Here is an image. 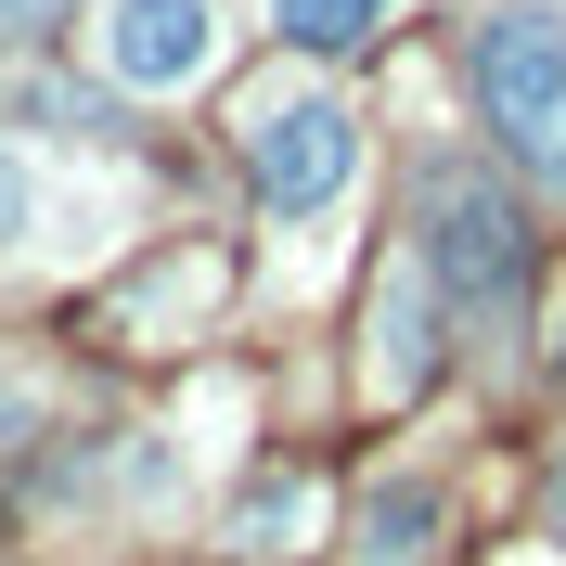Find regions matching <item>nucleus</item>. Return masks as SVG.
<instances>
[{"label":"nucleus","instance_id":"6e6552de","mask_svg":"<svg viewBox=\"0 0 566 566\" xmlns=\"http://www.w3.org/2000/svg\"><path fill=\"white\" fill-rule=\"evenodd\" d=\"M232 528H245V554H283V541L310 528V490H296V476H271V490H258L245 515H232Z\"/></svg>","mask_w":566,"mask_h":566},{"label":"nucleus","instance_id":"20e7f679","mask_svg":"<svg viewBox=\"0 0 566 566\" xmlns=\"http://www.w3.org/2000/svg\"><path fill=\"white\" fill-rule=\"evenodd\" d=\"M219 65V0H104V77L116 91H193Z\"/></svg>","mask_w":566,"mask_h":566},{"label":"nucleus","instance_id":"0eeeda50","mask_svg":"<svg viewBox=\"0 0 566 566\" xmlns=\"http://www.w3.org/2000/svg\"><path fill=\"white\" fill-rule=\"evenodd\" d=\"M271 27L296 52H360V39L387 27V0H271Z\"/></svg>","mask_w":566,"mask_h":566},{"label":"nucleus","instance_id":"9b49d317","mask_svg":"<svg viewBox=\"0 0 566 566\" xmlns=\"http://www.w3.org/2000/svg\"><path fill=\"white\" fill-rule=\"evenodd\" d=\"M554 541H566V476H554Z\"/></svg>","mask_w":566,"mask_h":566},{"label":"nucleus","instance_id":"9d476101","mask_svg":"<svg viewBox=\"0 0 566 566\" xmlns=\"http://www.w3.org/2000/svg\"><path fill=\"white\" fill-rule=\"evenodd\" d=\"M52 13H65V0H0V39H39Z\"/></svg>","mask_w":566,"mask_h":566},{"label":"nucleus","instance_id":"f257e3e1","mask_svg":"<svg viewBox=\"0 0 566 566\" xmlns=\"http://www.w3.org/2000/svg\"><path fill=\"white\" fill-rule=\"evenodd\" d=\"M424 283L463 322H490V335L528 310V219H515V193L490 168H463V155L424 168Z\"/></svg>","mask_w":566,"mask_h":566},{"label":"nucleus","instance_id":"7ed1b4c3","mask_svg":"<svg viewBox=\"0 0 566 566\" xmlns=\"http://www.w3.org/2000/svg\"><path fill=\"white\" fill-rule=\"evenodd\" d=\"M245 180H258L271 219H322L360 180V116L335 104V91H271V104H245Z\"/></svg>","mask_w":566,"mask_h":566},{"label":"nucleus","instance_id":"f03ea898","mask_svg":"<svg viewBox=\"0 0 566 566\" xmlns=\"http://www.w3.org/2000/svg\"><path fill=\"white\" fill-rule=\"evenodd\" d=\"M463 77H476V116H490L502 155L566 180V13H490Z\"/></svg>","mask_w":566,"mask_h":566},{"label":"nucleus","instance_id":"1a4fd4ad","mask_svg":"<svg viewBox=\"0 0 566 566\" xmlns=\"http://www.w3.org/2000/svg\"><path fill=\"white\" fill-rule=\"evenodd\" d=\"M27 232H39V168L0 142V245H27Z\"/></svg>","mask_w":566,"mask_h":566},{"label":"nucleus","instance_id":"39448f33","mask_svg":"<svg viewBox=\"0 0 566 566\" xmlns=\"http://www.w3.org/2000/svg\"><path fill=\"white\" fill-rule=\"evenodd\" d=\"M374 387H387V399L438 387V283H412V271H399L387 310H374Z\"/></svg>","mask_w":566,"mask_h":566},{"label":"nucleus","instance_id":"423d86ee","mask_svg":"<svg viewBox=\"0 0 566 566\" xmlns=\"http://www.w3.org/2000/svg\"><path fill=\"white\" fill-rule=\"evenodd\" d=\"M424 541H438V490H374V515H360V566H424Z\"/></svg>","mask_w":566,"mask_h":566}]
</instances>
